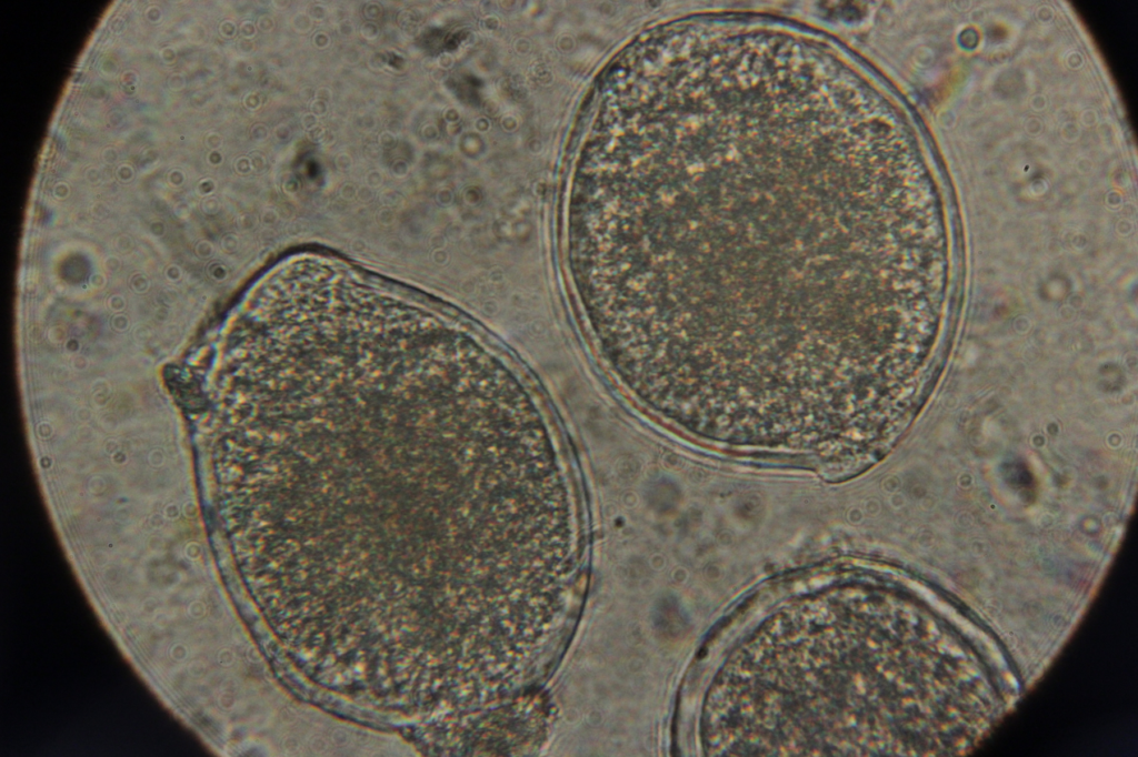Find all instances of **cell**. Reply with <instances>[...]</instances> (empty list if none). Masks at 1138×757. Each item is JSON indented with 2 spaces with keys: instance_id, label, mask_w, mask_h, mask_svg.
I'll return each instance as SVG.
<instances>
[{
  "instance_id": "obj_1",
  "label": "cell",
  "mask_w": 1138,
  "mask_h": 757,
  "mask_svg": "<svg viewBox=\"0 0 1138 757\" xmlns=\"http://www.w3.org/2000/svg\"><path fill=\"white\" fill-rule=\"evenodd\" d=\"M487 466L477 398L395 381L339 388L276 423L264 482L272 541L363 569L419 561Z\"/></svg>"
}]
</instances>
